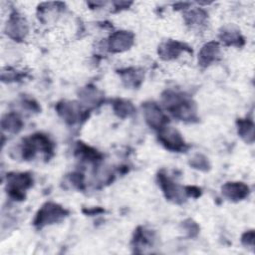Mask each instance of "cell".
I'll return each instance as SVG.
<instances>
[{"label":"cell","mask_w":255,"mask_h":255,"mask_svg":"<svg viewBox=\"0 0 255 255\" xmlns=\"http://www.w3.org/2000/svg\"><path fill=\"white\" fill-rule=\"evenodd\" d=\"M132 41V34L127 31H118L111 36L109 47L113 52H123L131 46Z\"/></svg>","instance_id":"cell-6"},{"label":"cell","mask_w":255,"mask_h":255,"mask_svg":"<svg viewBox=\"0 0 255 255\" xmlns=\"http://www.w3.org/2000/svg\"><path fill=\"white\" fill-rule=\"evenodd\" d=\"M160 184L163 192L165 193V196L170 199L177 201L178 199L182 198V190L171 180H169L166 177L160 176Z\"/></svg>","instance_id":"cell-10"},{"label":"cell","mask_w":255,"mask_h":255,"mask_svg":"<svg viewBox=\"0 0 255 255\" xmlns=\"http://www.w3.org/2000/svg\"><path fill=\"white\" fill-rule=\"evenodd\" d=\"M182 47L180 46L179 43L176 42H168L164 43L160 46L159 48V54L162 58L164 59H173L177 57L181 51Z\"/></svg>","instance_id":"cell-11"},{"label":"cell","mask_w":255,"mask_h":255,"mask_svg":"<svg viewBox=\"0 0 255 255\" xmlns=\"http://www.w3.org/2000/svg\"><path fill=\"white\" fill-rule=\"evenodd\" d=\"M115 111L116 113L120 116V117H128L129 116L132 111H133V107L129 102L127 101H118L115 105Z\"/></svg>","instance_id":"cell-15"},{"label":"cell","mask_w":255,"mask_h":255,"mask_svg":"<svg viewBox=\"0 0 255 255\" xmlns=\"http://www.w3.org/2000/svg\"><path fill=\"white\" fill-rule=\"evenodd\" d=\"M3 129H6L10 132H18L21 129L22 122L16 115H7L2 120Z\"/></svg>","instance_id":"cell-12"},{"label":"cell","mask_w":255,"mask_h":255,"mask_svg":"<svg viewBox=\"0 0 255 255\" xmlns=\"http://www.w3.org/2000/svg\"><path fill=\"white\" fill-rule=\"evenodd\" d=\"M198 61L202 66H207L210 63L216 61L220 56V48L217 43L210 42L205 44L198 55Z\"/></svg>","instance_id":"cell-9"},{"label":"cell","mask_w":255,"mask_h":255,"mask_svg":"<svg viewBox=\"0 0 255 255\" xmlns=\"http://www.w3.org/2000/svg\"><path fill=\"white\" fill-rule=\"evenodd\" d=\"M59 115L68 123L74 124L80 120L81 109L76 103L63 102L57 107Z\"/></svg>","instance_id":"cell-8"},{"label":"cell","mask_w":255,"mask_h":255,"mask_svg":"<svg viewBox=\"0 0 255 255\" xmlns=\"http://www.w3.org/2000/svg\"><path fill=\"white\" fill-rule=\"evenodd\" d=\"M248 186L242 182H228L222 187V193L232 200H241L248 195Z\"/></svg>","instance_id":"cell-7"},{"label":"cell","mask_w":255,"mask_h":255,"mask_svg":"<svg viewBox=\"0 0 255 255\" xmlns=\"http://www.w3.org/2000/svg\"><path fill=\"white\" fill-rule=\"evenodd\" d=\"M66 214V211L59 205L55 203H46L39 210L35 224L39 226L52 224L60 221Z\"/></svg>","instance_id":"cell-1"},{"label":"cell","mask_w":255,"mask_h":255,"mask_svg":"<svg viewBox=\"0 0 255 255\" xmlns=\"http://www.w3.org/2000/svg\"><path fill=\"white\" fill-rule=\"evenodd\" d=\"M238 132L240 136L248 142H252L254 138V125L250 121H240Z\"/></svg>","instance_id":"cell-13"},{"label":"cell","mask_w":255,"mask_h":255,"mask_svg":"<svg viewBox=\"0 0 255 255\" xmlns=\"http://www.w3.org/2000/svg\"><path fill=\"white\" fill-rule=\"evenodd\" d=\"M205 16L206 15L202 10H193L186 15V18L189 24L199 25V23H202L205 20Z\"/></svg>","instance_id":"cell-16"},{"label":"cell","mask_w":255,"mask_h":255,"mask_svg":"<svg viewBox=\"0 0 255 255\" xmlns=\"http://www.w3.org/2000/svg\"><path fill=\"white\" fill-rule=\"evenodd\" d=\"M7 35L15 40H22L28 33V25L25 19L20 16H12L7 22Z\"/></svg>","instance_id":"cell-4"},{"label":"cell","mask_w":255,"mask_h":255,"mask_svg":"<svg viewBox=\"0 0 255 255\" xmlns=\"http://www.w3.org/2000/svg\"><path fill=\"white\" fill-rule=\"evenodd\" d=\"M143 114L148 125L154 128H162L165 123V117L159 107L154 103H146L143 106Z\"/></svg>","instance_id":"cell-5"},{"label":"cell","mask_w":255,"mask_h":255,"mask_svg":"<svg viewBox=\"0 0 255 255\" xmlns=\"http://www.w3.org/2000/svg\"><path fill=\"white\" fill-rule=\"evenodd\" d=\"M159 140L169 149L180 150L184 145L181 134L172 127H162L159 129Z\"/></svg>","instance_id":"cell-3"},{"label":"cell","mask_w":255,"mask_h":255,"mask_svg":"<svg viewBox=\"0 0 255 255\" xmlns=\"http://www.w3.org/2000/svg\"><path fill=\"white\" fill-rule=\"evenodd\" d=\"M220 38L227 44H235L241 39L239 32L233 27H225L220 33Z\"/></svg>","instance_id":"cell-14"},{"label":"cell","mask_w":255,"mask_h":255,"mask_svg":"<svg viewBox=\"0 0 255 255\" xmlns=\"http://www.w3.org/2000/svg\"><path fill=\"white\" fill-rule=\"evenodd\" d=\"M32 179L26 173L10 174L7 178V188L14 197H23L24 191L31 186Z\"/></svg>","instance_id":"cell-2"}]
</instances>
